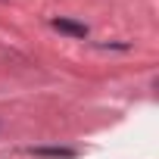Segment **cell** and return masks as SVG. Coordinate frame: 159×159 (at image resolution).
Masks as SVG:
<instances>
[{
	"label": "cell",
	"instance_id": "cell-1",
	"mask_svg": "<svg viewBox=\"0 0 159 159\" xmlns=\"http://www.w3.org/2000/svg\"><path fill=\"white\" fill-rule=\"evenodd\" d=\"M53 28L62 31V34H72V38H88V28L72 22V19H53Z\"/></svg>",
	"mask_w": 159,
	"mask_h": 159
},
{
	"label": "cell",
	"instance_id": "cell-2",
	"mask_svg": "<svg viewBox=\"0 0 159 159\" xmlns=\"http://www.w3.org/2000/svg\"><path fill=\"white\" fill-rule=\"evenodd\" d=\"M31 153H34V156H53V159H72V156H75L72 150H62V147H59V150H56V147H38V150H31Z\"/></svg>",
	"mask_w": 159,
	"mask_h": 159
}]
</instances>
